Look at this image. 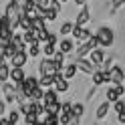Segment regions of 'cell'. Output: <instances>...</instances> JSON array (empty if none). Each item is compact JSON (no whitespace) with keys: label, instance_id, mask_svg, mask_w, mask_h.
<instances>
[{"label":"cell","instance_id":"1","mask_svg":"<svg viewBox=\"0 0 125 125\" xmlns=\"http://www.w3.org/2000/svg\"><path fill=\"white\" fill-rule=\"evenodd\" d=\"M97 41H99V46H111L113 41H115V36H113V30L111 28H99V32H97Z\"/></svg>","mask_w":125,"mask_h":125},{"label":"cell","instance_id":"2","mask_svg":"<svg viewBox=\"0 0 125 125\" xmlns=\"http://www.w3.org/2000/svg\"><path fill=\"white\" fill-rule=\"evenodd\" d=\"M38 71H41V77H42V75L52 77L54 73H59V69L54 67L52 59H42V61H41V65H38Z\"/></svg>","mask_w":125,"mask_h":125},{"label":"cell","instance_id":"3","mask_svg":"<svg viewBox=\"0 0 125 125\" xmlns=\"http://www.w3.org/2000/svg\"><path fill=\"white\" fill-rule=\"evenodd\" d=\"M123 69L119 67V65H115V67H111L107 71V83H123Z\"/></svg>","mask_w":125,"mask_h":125},{"label":"cell","instance_id":"4","mask_svg":"<svg viewBox=\"0 0 125 125\" xmlns=\"http://www.w3.org/2000/svg\"><path fill=\"white\" fill-rule=\"evenodd\" d=\"M52 87H54V91H57V93H65V91L69 89V81L61 75V71L52 75Z\"/></svg>","mask_w":125,"mask_h":125},{"label":"cell","instance_id":"5","mask_svg":"<svg viewBox=\"0 0 125 125\" xmlns=\"http://www.w3.org/2000/svg\"><path fill=\"white\" fill-rule=\"evenodd\" d=\"M8 61H10V67H24V62L28 61V54L26 51H16Z\"/></svg>","mask_w":125,"mask_h":125},{"label":"cell","instance_id":"6","mask_svg":"<svg viewBox=\"0 0 125 125\" xmlns=\"http://www.w3.org/2000/svg\"><path fill=\"white\" fill-rule=\"evenodd\" d=\"M71 34H73V38H77L79 42H85L87 38L91 36V32L85 26H77V24H73V28H71Z\"/></svg>","mask_w":125,"mask_h":125},{"label":"cell","instance_id":"7","mask_svg":"<svg viewBox=\"0 0 125 125\" xmlns=\"http://www.w3.org/2000/svg\"><path fill=\"white\" fill-rule=\"evenodd\" d=\"M75 67H77V71H83V73H87V75H91V73L97 69L91 61H87L85 57H83V59H77V61H75Z\"/></svg>","mask_w":125,"mask_h":125},{"label":"cell","instance_id":"8","mask_svg":"<svg viewBox=\"0 0 125 125\" xmlns=\"http://www.w3.org/2000/svg\"><path fill=\"white\" fill-rule=\"evenodd\" d=\"M24 71H22V67H10V73H8V79L16 85V83H20L22 79H24Z\"/></svg>","mask_w":125,"mask_h":125},{"label":"cell","instance_id":"9","mask_svg":"<svg viewBox=\"0 0 125 125\" xmlns=\"http://www.w3.org/2000/svg\"><path fill=\"white\" fill-rule=\"evenodd\" d=\"M28 20H30V28L36 30V32L46 28V20H44L42 16H34V14H32V16H28Z\"/></svg>","mask_w":125,"mask_h":125},{"label":"cell","instance_id":"10","mask_svg":"<svg viewBox=\"0 0 125 125\" xmlns=\"http://www.w3.org/2000/svg\"><path fill=\"white\" fill-rule=\"evenodd\" d=\"M89 20H91V12H89L87 6H83V10L77 14V22H75V24H77V26H85Z\"/></svg>","mask_w":125,"mask_h":125},{"label":"cell","instance_id":"11","mask_svg":"<svg viewBox=\"0 0 125 125\" xmlns=\"http://www.w3.org/2000/svg\"><path fill=\"white\" fill-rule=\"evenodd\" d=\"M2 89H4V95H6V101L8 103H12V101H16V91H14V85H10V83H2Z\"/></svg>","mask_w":125,"mask_h":125},{"label":"cell","instance_id":"12","mask_svg":"<svg viewBox=\"0 0 125 125\" xmlns=\"http://www.w3.org/2000/svg\"><path fill=\"white\" fill-rule=\"evenodd\" d=\"M41 101H42V105H46V103L61 101V99H59V93H57V91H46V89H42V97H41Z\"/></svg>","mask_w":125,"mask_h":125},{"label":"cell","instance_id":"13","mask_svg":"<svg viewBox=\"0 0 125 125\" xmlns=\"http://www.w3.org/2000/svg\"><path fill=\"white\" fill-rule=\"evenodd\" d=\"M89 54H91V62H93V65H95V67H99V65H101V61L105 59L103 51H99L97 46H95V49H91V51H89Z\"/></svg>","mask_w":125,"mask_h":125},{"label":"cell","instance_id":"14","mask_svg":"<svg viewBox=\"0 0 125 125\" xmlns=\"http://www.w3.org/2000/svg\"><path fill=\"white\" fill-rule=\"evenodd\" d=\"M93 75V85H95V87H99V85H103V83H107V73H103V71H93L91 73Z\"/></svg>","mask_w":125,"mask_h":125},{"label":"cell","instance_id":"15","mask_svg":"<svg viewBox=\"0 0 125 125\" xmlns=\"http://www.w3.org/2000/svg\"><path fill=\"white\" fill-rule=\"evenodd\" d=\"M109 109H111V103H109V101L101 103V105L97 107V113H95V117H97V119H105V117L109 115Z\"/></svg>","mask_w":125,"mask_h":125},{"label":"cell","instance_id":"16","mask_svg":"<svg viewBox=\"0 0 125 125\" xmlns=\"http://www.w3.org/2000/svg\"><path fill=\"white\" fill-rule=\"evenodd\" d=\"M42 107H44L46 115H57V113L61 111V101H52V103H46V105H42Z\"/></svg>","mask_w":125,"mask_h":125},{"label":"cell","instance_id":"17","mask_svg":"<svg viewBox=\"0 0 125 125\" xmlns=\"http://www.w3.org/2000/svg\"><path fill=\"white\" fill-rule=\"evenodd\" d=\"M52 62H54V67L61 71V69L65 67V54H62L61 51H54V52H52Z\"/></svg>","mask_w":125,"mask_h":125},{"label":"cell","instance_id":"18","mask_svg":"<svg viewBox=\"0 0 125 125\" xmlns=\"http://www.w3.org/2000/svg\"><path fill=\"white\" fill-rule=\"evenodd\" d=\"M61 71H62L61 75H62V77H65V79L69 81V79H73V77L77 75V67H75V62H73V65H67V67H62Z\"/></svg>","mask_w":125,"mask_h":125},{"label":"cell","instance_id":"19","mask_svg":"<svg viewBox=\"0 0 125 125\" xmlns=\"http://www.w3.org/2000/svg\"><path fill=\"white\" fill-rule=\"evenodd\" d=\"M73 49H75V44H73L71 38H62V41H61V52H62V54L73 52Z\"/></svg>","mask_w":125,"mask_h":125},{"label":"cell","instance_id":"20","mask_svg":"<svg viewBox=\"0 0 125 125\" xmlns=\"http://www.w3.org/2000/svg\"><path fill=\"white\" fill-rule=\"evenodd\" d=\"M8 73H10V65L8 62H0V83H4V81H8Z\"/></svg>","mask_w":125,"mask_h":125},{"label":"cell","instance_id":"21","mask_svg":"<svg viewBox=\"0 0 125 125\" xmlns=\"http://www.w3.org/2000/svg\"><path fill=\"white\" fill-rule=\"evenodd\" d=\"M41 97H42V89L36 85L34 89H30V93H28L26 99H30V101H41Z\"/></svg>","mask_w":125,"mask_h":125},{"label":"cell","instance_id":"22","mask_svg":"<svg viewBox=\"0 0 125 125\" xmlns=\"http://www.w3.org/2000/svg\"><path fill=\"white\" fill-rule=\"evenodd\" d=\"M89 51H91V46L87 44V41H85V42L79 46V49L75 51V52H77V59H83V57H87V54H89Z\"/></svg>","mask_w":125,"mask_h":125},{"label":"cell","instance_id":"23","mask_svg":"<svg viewBox=\"0 0 125 125\" xmlns=\"http://www.w3.org/2000/svg\"><path fill=\"white\" fill-rule=\"evenodd\" d=\"M38 87H41V89H49V87H52V77L42 75L41 79H38Z\"/></svg>","mask_w":125,"mask_h":125},{"label":"cell","instance_id":"24","mask_svg":"<svg viewBox=\"0 0 125 125\" xmlns=\"http://www.w3.org/2000/svg\"><path fill=\"white\" fill-rule=\"evenodd\" d=\"M71 111H73V115L77 117V119H81V115L85 113V107H83L81 103H73V105H71Z\"/></svg>","mask_w":125,"mask_h":125},{"label":"cell","instance_id":"25","mask_svg":"<svg viewBox=\"0 0 125 125\" xmlns=\"http://www.w3.org/2000/svg\"><path fill=\"white\" fill-rule=\"evenodd\" d=\"M119 97H121V95H119V91H117L115 87H111V89L107 91V101H109V103H113V101H117Z\"/></svg>","mask_w":125,"mask_h":125},{"label":"cell","instance_id":"26","mask_svg":"<svg viewBox=\"0 0 125 125\" xmlns=\"http://www.w3.org/2000/svg\"><path fill=\"white\" fill-rule=\"evenodd\" d=\"M26 54H30V57H38V54H41V44H28V52Z\"/></svg>","mask_w":125,"mask_h":125},{"label":"cell","instance_id":"27","mask_svg":"<svg viewBox=\"0 0 125 125\" xmlns=\"http://www.w3.org/2000/svg\"><path fill=\"white\" fill-rule=\"evenodd\" d=\"M44 125H59V117L57 115H46L44 119H42Z\"/></svg>","mask_w":125,"mask_h":125},{"label":"cell","instance_id":"28","mask_svg":"<svg viewBox=\"0 0 125 125\" xmlns=\"http://www.w3.org/2000/svg\"><path fill=\"white\" fill-rule=\"evenodd\" d=\"M18 117H20V111H10L8 115L4 117V119L8 121V123H16V121H18Z\"/></svg>","mask_w":125,"mask_h":125},{"label":"cell","instance_id":"29","mask_svg":"<svg viewBox=\"0 0 125 125\" xmlns=\"http://www.w3.org/2000/svg\"><path fill=\"white\" fill-rule=\"evenodd\" d=\"M113 103H115V113H123V111H125V103H123L121 97L117 99V101H113Z\"/></svg>","mask_w":125,"mask_h":125},{"label":"cell","instance_id":"30","mask_svg":"<svg viewBox=\"0 0 125 125\" xmlns=\"http://www.w3.org/2000/svg\"><path fill=\"white\" fill-rule=\"evenodd\" d=\"M36 121H38L36 115H32V113H26V115H24V123H26V125H34Z\"/></svg>","mask_w":125,"mask_h":125},{"label":"cell","instance_id":"31","mask_svg":"<svg viewBox=\"0 0 125 125\" xmlns=\"http://www.w3.org/2000/svg\"><path fill=\"white\" fill-rule=\"evenodd\" d=\"M71 28H73V22H62V26H61V34H71Z\"/></svg>","mask_w":125,"mask_h":125},{"label":"cell","instance_id":"32","mask_svg":"<svg viewBox=\"0 0 125 125\" xmlns=\"http://www.w3.org/2000/svg\"><path fill=\"white\" fill-rule=\"evenodd\" d=\"M57 41H59V38H57V34H54V32H46L44 42H49V44H57Z\"/></svg>","mask_w":125,"mask_h":125},{"label":"cell","instance_id":"33","mask_svg":"<svg viewBox=\"0 0 125 125\" xmlns=\"http://www.w3.org/2000/svg\"><path fill=\"white\" fill-rule=\"evenodd\" d=\"M44 57H52V52H54V44H49V42H44Z\"/></svg>","mask_w":125,"mask_h":125},{"label":"cell","instance_id":"34","mask_svg":"<svg viewBox=\"0 0 125 125\" xmlns=\"http://www.w3.org/2000/svg\"><path fill=\"white\" fill-rule=\"evenodd\" d=\"M87 44L91 46V49H95V46H99V41H97V34H91L87 38Z\"/></svg>","mask_w":125,"mask_h":125},{"label":"cell","instance_id":"35","mask_svg":"<svg viewBox=\"0 0 125 125\" xmlns=\"http://www.w3.org/2000/svg\"><path fill=\"white\" fill-rule=\"evenodd\" d=\"M71 105H73V103H62L59 113H71ZM59 113H57V115H59Z\"/></svg>","mask_w":125,"mask_h":125},{"label":"cell","instance_id":"36","mask_svg":"<svg viewBox=\"0 0 125 125\" xmlns=\"http://www.w3.org/2000/svg\"><path fill=\"white\" fill-rule=\"evenodd\" d=\"M123 2H125V0H111V8H113V10L121 8V6H123Z\"/></svg>","mask_w":125,"mask_h":125},{"label":"cell","instance_id":"37","mask_svg":"<svg viewBox=\"0 0 125 125\" xmlns=\"http://www.w3.org/2000/svg\"><path fill=\"white\" fill-rule=\"evenodd\" d=\"M117 115H119V117H117V121H119V123H125V111H123V113H117Z\"/></svg>","mask_w":125,"mask_h":125},{"label":"cell","instance_id":"38","mask_svg":"<svg viewBox=\"0 0 125 125\" xmlns=\"http://www.w3.org/2000/svg\"><path fill=\"white\" fill-rule=\"evenodd\" d=\"M4 109H6V105H4V101H0V115H4Z\"/></svg>","mask_w":125,"mask_h":125},{"label":"cell","instance_id":"39","mask_svg":"<svg viewBox=\"0 0 125 125\" xmlns=\"http://www.w3.org/2000/svg\"><path fill=\"white\" fill-rule=\"evenodd\" d=\"M75 2L79 4V6H85V4H87V0H75Z\"/></svg>","mask_w":125,"mask_h":125},{"label":"cell","instance_id":"40","mask_svg":"<svg viewBox=\"0 0 125 125\" xmlns=\"http://www.w3.org/2000/svg\"><path fill=\"white\" fill-rule=\"evenodd\" d=\"M34 125H44V123H42V121H36V123H34Z\"/></svg>","mask_w":125,"mask_h":125},{"label":"cell","instance_id":"41","mask_svg":"<svg viewBox=\"0 0 125 125\" xmlns=\"http://www.w3.org/2000/svg\"><path fill=\"white\" fill-rule=\"evenodd\" d=\"M59 2H69V0H59Z\"/></svg>","mask_w":125,"mask_h":125},{"label":"cell","instance_id":"42","mask_svg":"<svg viewBox=\"0 0 125 125\" xmlns=\"http://www.w3.org/2000/svg\"><path fill=\"white\" fill-rule=\"evenodd\" d=\"M51 2H54V0H51ZM57 2H59V0H57Z\"/></svg>","mask_w":125,"mask_h":125}]
</instances>
